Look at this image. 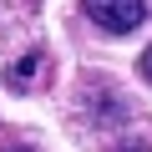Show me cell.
I'll return each mask as SVG.
<instances>
[{"instance_id": "1", "label": "cell", "mask_w": 152, "mask_h": 152, "mask_svg": "<svg viewBox=\"0 0 152 152\" xmlns=\"http://www.w3.org/2000/svg\"><path fill=\"white\" fill-rule=\"evenodd\" d=\"M86 20H96V31L107 36H132L147 20V0H81Z\"/></svg>"}, {"instance_id": "2", "label": "cell", "mask_w": 152, "mask_h": 152, "mask_svg": "<svg viewBox=\"0 0 152 152\" xmlns=\"http://www.w3.org/2000/svg\"><path fill=\"white\" fill-rule=\"evenodd\" d=\"M36 71H41V51H31V56H20L10 71H5V86L10 91H26L31 81H36Z\"/></svg>"}, {"instance_id": "3", "label": "cell", "mask_w": 152, "mask_h": 152, "mask_svg": "<svg viewBox=\"0 0 152 152\" xmlns=\"http://www.w3.org/2000/svg\"><path fill=\"white\" fill-rule=\"evenodd\" d=\"M137 71H142V81H147V86H152V46H147V51H142V56H137Z\"/></svg>"}, {"instance_id": "4", "label": "cell", "mask_w": 152, "mask_h": 152, "mask_svg": "<svg viewBox=\"0 0 152 152\" xmlns=\"http://www.w3.org/2000/svg\"><path fill=\"white\" fill-rule=\"evenodd\" d=\"M122 152H142V142H132V147H122Z\"/></svg>"}]
</instances>
